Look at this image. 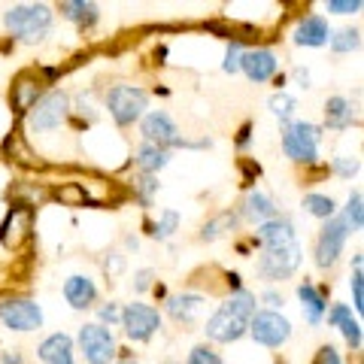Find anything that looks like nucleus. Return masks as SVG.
Here are the masks:
<instances>
[{"instance_id":"1","label":"nucleus","mask_w":364,"mask_h":364,"mask_svg":"<svg viewBox=\"0 0 364 364\" xmlns=\"http://www.w3.org/2000/svg\"><path fill=\"white\" fill-rule=\"evenodd\" d=\"M258 301L252 291H234L219 310H215L210 318H207V337L215 340V343H237L246 331H249V318H252L258 310Z\"/></svg>"},{"instance_id":"2","label":"nucleus","mask_w":364,"mask_h":364,"mask_svg":"<svg viewBox=\"0 0 364 364\" xmlns=\"http://www.w3.org/2000/svg\"><path fill=\"white\" fill-rule=\"evenodd\" d=\"M52 6L46 4H18L6 9V31L21 43H40L52 31Z\"/></svg>"},{"instance_id":"3","label":"nucleus","mask_w":364,"mask_h":364,"mask_svg":"<svg viewBox=\"0 0 364 364\" xmlns=\"http://www.w3.org/2000/svg\"><path fill=\"white\" fill-rule=\"evenodd\" d=\"M318 143H322V128L310 122H291L282 131V152L298 164L318 161Z\"/></svg>"},{"instance_id":"4","label":"nucleus","mask_w":364,"mask_h":364,"mask_svg":"<svg viewBox=\"0 0 364 364\" xmlns=\"http://www.w3.org/2000/svg\"><path fill=\"white\" fill-rule=\"evenodd\" d=\"M146 107H149V95L136 85H112L107 91V109L116 119V124L128 128V124L140 122Z\"/></svg>"},{"instance_id":"5","label":"nucleus","mask_w":364,"mask_h":364,"mask_svg":"<svg viewBox=\"0 0 364 364\" xmlns=\"http://www.w3.org/2000/svg\"><path fill=\"white\" fill-rule=\"evenodd\" d=\"M70 112V95L67 91H46V95L28 109V128L31 131H52L67 119Z\"/></svg>"},{"instance_id":"6","label":"nucleus","mask_w":364,"mask_h":364,"mask_svg":"<svg viewBox=\"0 0 364 364\" xmlns=\"http://www.w3.org/2000/svg\"><path fill=\"white\" fill-rule=\"evenodd\" d=\"M79 349H82L88 364H112L119 355L112 331L104 325H97V322H88V325L79 328Z\"/></svg>"},{"instance_id":"7","label":"nucleus","mask_w":364,"mask_h":364,"mask_svg":"<svg viewBox=\"0 0 364 364\" xmlns=\"http://www.w3.org/2000/svg\"><path fill=\"white\" fill-rule=\"evenodd\" d=\"M249 334L258 346L267 349H279L282 343H289L291 337V322L286 316H279L277 310H261L249 318Z\"/></svg>"},{"instance_id":"8","label":"nucleus","mask_w":364,"mask_h":364,"mask_svg":"<svg viewBox=\"0 0 364 364\" xmlns=\"http://www.w3.org/2000/svg\"><path fill=\"white\" fill-rule=\"evenodd\" d=\"M0 322L9 331L28 334V331L43 328V310H40V304H33L28 298H6V301H0Z\"/></svg>"},{"instance_id":"9","label":"nucleus","mask_w":364,"mask_h":364,"mask_svg":"<svg viewBox=\"0 0 364 364\" xmlns=\"http://www.w3.org/2000/svg\"><path fill=\"white\" fill-rule=\"evenodd\" d=\"M346 237H349V228H346V222L340 219V215L328 219L325 228L318 231V240H316V264L322 267V270L334 267L337 261H340V255H343Z\"/></svg>"},{"instance_id":"10","label":"nucleus","mask_w":364,"mask_h":364,"mask_svg":"<svg viewBox=\"0 0 364 364\" xmlns=\"http://www.w3.org/2000/svg\"><path fill=\"white\" fill-rule=\"evenodd\" d=\"M298 267H301V243H291V246H282V249H264L258 258L261 277L270 279V282L289 279L291 273H298Z\"/></svg>"},{"instance_id":"11","label":"nucleus","mask_w":364,"mask_h":364,"mask_svg":"<svg viewBox=\"0 0 364 364\" xmlns=\"http://www.w3.org/2000/svg\"><path fill=\"white\" fill-rule=\"evenodd\" d=\"M122 328L134 343H146L161 328V313L149 304H128L122 310Z\"/></svg>"},{"instance_id":"12","label":"nucleus","mask_w":364,"mask_h":364,"mask_svg":"<svg viewBox=\"0 0 364 364\" xmlns=\"http://www.w3.org/2000/svg\"><path fill=\"white\" fill-rule=\"evenodd\" d=\"M140 131H143V143H152V146H158V149L170 152L173 146H186V140L179 136V128L164 109H152L149 116L143 119Z\"/></svg>"},{"instance_id":"13","label":"nucleus","mask_w":364,"mask_h":364,"mask_svg":"<svg viewBox=\"0 0 364 364\" xmlns=\"http://www.w3.org/2000/svg\"><path fill=\"white\" fill-rule=\"evenodd\" d=\"M31 231H33V210L28 203H18L6 213L4 225H0V240H4L6 249H18L31 240Z\"/></svg>"},{"instance_id":"14","label":"nucleus","mask_w":364,"mask_h":364,"mask_svg":"<svg viewBox=\"0 0 364 364\" xmlns=\"http://www.w3.org/2000/svg\"><path fill=\"white\" fill-rule=\"evenodd\" d=\"M240 70L246 73L249 82H267V79L277 76L279 61L270 49H249L240 58Z\"/></svg>"},{"instance_id":"15","label":"nucleus","mask_w":364,"mask_h":364,"mask_svg":"<svg viewBox=\"0 0 364 364\" xmlns=\"http://www.w3.org/2000/svg\"><path fill=\"white\" fill-rule=\"evenodd\" d=\"M255 237H258V243L264 249H282V246L298 243V237H294V225L286 219V215H277V219H270V222H261Z\"/></svg>"},{"instance_id":"16","label":"nucleus","mask_w":364,"mask_h":364,"mask_svg":"<svg viewBox=\"0 0 364 364\" xmlns=\"http://www.w3.org/2000/svg\"><path fill=\"white\" fill-rule=\"evenodd\" d=\"M64 298L67 304L73 306V310H91L97 301V286L91 277H82V273H76L64 282Z\"/></svg>"},{"instance_id":"17","label":"nucleus","mask_w":364,"mask_h":364,"mask_svg":"<svg viewBox=\"0 0 364 364\" xmlns=\"http://www.w3.org/2000/svg\"><path fill=\"white\" fill-rule=\"evenodd\" d=\"M328 40H331V28H328V21L322 16H306L298 21V28H294V43L306 46V49H318V46H325Z\"/></svg>"},{"instance_id":"18","label":"nucleus","mask_w":364,"mask_h":364,"mask_svg":"<svg viewBox=\"0 0 364 364\" xmlns=\"http://www.w3.org/2000/svg\"><path fill=\"white\" fill-rule=\"evenodd\" d=\"M73 340L67 334H49L40 343L37 355L43 364H76V355H73Z\"/></svg>"},{"instance_id":"19","label":"nucleus","mask_w":364,"mask_h":364,"mask_svg":"<svg viewBox=\"0 0 364 364\" xmlns=\"http://www.w3.org/2000/svg\"><path fill=\"white\" fill-rule=\"evenodd\" d=\"M328 325H337L340 331H343L346 343L352 349H361V322L352 316V310L346 304H334L331 306V313H328Z\"/></svg>"},{"instance_id":"20","label":"nucleus","mask_w":364,"mask_h":364,"mask_svg":"<svg viewBox=\"0 0 364 364\" xmlns=\"http://www.w3.org/2000/svg\"><path fill=\"white\" fill-rule=\"evenodd\" d=\"M298 301H301V310L306 316V322L310 325L322 322V316L328 313V301L318 294V289L313 286V282H301L298 286Z\"/></svg>"},{"instance_id":"21","label":"nucleus","mask_w":364,"mask_h":364,"mask_svg":"<svg viewBox=\"0 0 364 364\" xmlns=\"http://www.w3.org/2000/svg\"><path fill=\"white\" fill-rule=\"evenodd\" d=\"M43 97V88H40V79L31 76V73H21L13 85V107L18 112H28L37 100Z\"/></svg>"},{"instance_id":"22","label":"nucleus","mask_w":364,"mask_h":364,"mask_svg":"<svg viewBox=\"0 0 364 364\" xmlns=\"http://www.w3.org/2000/svg\"><path fill=\"white\" fill-rule=\"evenodd\" d=\"M203 310V298L200 294H191V291H186V294H173V298H167V313L176 318V322H195L198 318V313Z\"/></svg>"},{"instance_id":"23","label":"nucleus","mask_w":364,"mask_h":364,"mask_svg":"<svg viewBox=\"0 0 364 364\" xmlns=\"http://www.w3.org/2000/svg\"><path fill=\"white\" fill-rule=\"evenodd\" d=\"M243 215L246 219H252V222H270V219H277V203H273L270 195H264V191H252L246 200H243Z\"/></svg>"},{"instance_id":"24","label":"nucleus","mask_w":364,"mask_h":364,"mask_svg":"<svg viewBox=\"0 0 364 364\" xmlns=\"http://www.w3.org/2000/svg\"><path fill=\"white\" fill-rule=\"evenodd\" d=\"M134 161H136V167H140L146 176H155L158 170H164L170 164V152L158 149V146H152V143H143L140 149L134 152Z\"/></svg>"},{"instance_id":"25","label":"nucleus","mask_w":364,"mask_h":364,"mask_svg":"<svg viewBox=\"0 0 364 364\" xmlns=\"http://www.w3.org/2000/svg\"><path fill=\"white\" fill-rule=\"evenodd\" d=\"M352 119H355V112H352V104H349L343 95L328 97V104H325V122H328V128L343 131V128H349V124H352Z\"/></svg>"},{"instance_id":"26","label":"nucleus","mask_w":364,"mask_h":364,"mask_svg":"<svg viewBox=\"0 0 364 364\" xmlns=\"http://www.w3.org/2000/svg\"><path fill=\"white\" fill-rule=\"evenodd\" d=\"M61 16L67 21H73V25L79 28H91L97 21V4H85V0H67V4H61Z\"/></svg>"},{"instance_id":"27","label":"nucleus","mask_w":364,"mask_h":364,"mask_svg":"<svg viewBox=\"0 0 364 364\" xmlns=\"http://www.w3.org/2000/svg\"><path fill=\"white\" fill-rule=\"evenodd\" d=\"M267 107H270V112H273V116H277L282 124H291L294 109H298V100H294L291 95H286V91H277V95L267 100Z\"/></svg>"},{"instance_id":"28","label":"nucleus","mask_w":364,"mask_h":364,"mask_svg":"<svg viewBox=\"0 0 364 364\" xmlns=\"http://www.w3.org/2000/svg\"><path fill=\"white\" fill-rule=\"evenodd\" d=\"M304 210L316 215V219H334V213H337V203L334 198H328V195H306L304 198Z\"/></svg>"},{"instance_id":"29","label":"nucleus","mask_w":364,"mask_h":364,"mask_svg":"<svg viewBox=\"0 0 364 364\" xmlns=\"http://www.w3.org/2000/svg\"><path fill=\"white\" fill-rule=\"evenodd\" d=\"M361 203H364V200H361V191H352L349 200H346V210H343V215H340V219L346 222L349 231H361V225H364Z\"/></svg>"},{"instance_id":"30","label":"nucleus","mask_w":364,"mask_h":364,"mask_svg":"<svg viewBox=\"0 0 364 364\" xmlns=\"http://www.w3.org/2000/svg\"><path fill=\"white\" fill-rule=\"evenodd\" d=\"M328 43H331V49H334L337 55H346V52H355L358 46H361V33L352 31V28H343V31H337Z\"/></svg>"},{"instance_id":"31","label":"nucleus","mask_w":364,"mask_h":364,"mask_svg":"<svg viewBox=\"0 0 364 364\" xmlns=\"http://www.w3.org/2000/svg\"><path fill=\"white\" fill-rule=\"evenodd\" d=\"M176 228H179V213L176 210H164L161 215H158L155 228H152V237L155 240H170V237L176 234Z\"/></svg>"},{"instance_id":"32","label":"nucleus","mask_w":364,"mask_h":364,"mask_svg":"<svg viewBox=\"0 0 364 364\" xmlns=\"http://www.w3.org/2000/svg\"><path fill=\"white\" fill-rule=\"evenodd\" d=\"M234 225H237V215H234V213H222V215H215L213 222L203 225L200 237H203V240H215V237H222L225 231H231Z\"/></svg>"},{"instance_id":"33","label":"nucleus","mask_w":364,"mask_h":364,"mask_svg":"<svg viewBox=\"0 0 364 364\" xmlns=\"http://www.w3.org/2000/svg\"><path fill=\"white\" fill-rule=\"evenodd\" d=\"M361 170V161L358 158H352V155H337L334 158V173H340L343 179H352Z\"/></svg>"},{"instance_id":"34","label":"nucleus","mask_w":364,"mask_h":364,"mask_svg":"<svg viewBox=\"0 0 364 364\" xmlns=\"http://www.w3.org/2000/svg\"><path fill=\"white\" fill-rule=\"evenodd\" d=\"M188 364H225L222 361V355L215 349H210V346H195L188 352Z\"/></svg>"},{"instance_id":"35","label":"nucleus","mask_w":364,"mask_h":364,"mask_svg":"<svg viewBox=\"0 0 364 364\" xmlns=\"http://www.w3.org/2000/svg\"><path fill=\"white\" fill-rule=\"evenodd\" d=\"M58 200H64V203H73V207H79V203H85V188L79 186V182H70V186L58 188Z\"/></svg>"},{"instance_id":"36","label":"nucleus","mask_w":364,"mask_h":364,"mask_svg":"<svg viewBox=\"0 0 364 364\" xmlns=\"http://www.w3.org/2000/svg\"><path fill=\"white\" fill-rule=\"evenodd\" d=\"M158 186H161V182H158L155 176H143L140 182H136V195H140L143 207H149V203H152V195L158 191Z\"/></svg>"},{"instance_id":"37","label":"nucleus","mask_w":364,"mask_h":364,"mask_svg":"<svg viewBox=\"0 0 364 364\" xmlns=\"http://www.w3.org/2000/svg\"><path fill=\"white\" fill-rule=\"evenodd\" d=\"M240 58H243V46L240 43H231V46H228V52H225V73H237V70H240Z\"/></svg>"},{"instance_id":"38","label":"nucleus","mask_w":364,"mask_h":364,"mask_svg":"<svg viewBox=\"0 0 364 364\" xmlns=\"http://www.w3.org/2000/svg\"><path fill=\"white\" fill-rule=\"evenodd\" d=\"M349 289H352V304H355V310H364V273H361V267H355V273H352Z\"/></svg>"},{"instance_id":"39","label":"nucleus","mask_w":364,"mask_h":364,"mask_svg":"<svg viewBox=\"0 0 364 364\" xmlns=\"http://www.w3.org/2000/svg\"><path fill=\"white\" fill-rule=\"evenodd\" d=\"M97 318H100L97 325H104V328H107V322H109V325H119V322H122V306H119V304H104V306L97 310Z\"/></svg>"},{"instance_id":"40","label":"nucleus","mask_w":364,"mask_h":364,"mask_svg":"<svg viewBox=\"0 0 364 364\" xmlns=\"http://www.w3.org/2000/svg\"><path fill=\"white\" fill-rule=\"evenodd\" d=\"M328 13H337V16H349V13H358L361 9V0H328Z\"/></svg>"},{"instance_id":"41","label":"nucleus","mask_w":364,"mask_h":364,"mask_svg":"<svg viewBox=\"0 0 364 364\" xmlns=\"http://www.w3.org/2000/svg\"><path fill=\"white\" fill-rule=\"evenodd\" d=\"M316 364H343V361H340V355H337L334 346H322V349H318Z\"/></svg>"},{"instance_id":"42","label":"nucleus","mask_w":364,"mask_h":364,"mask_svg":"<svg viewBox=\"0 0 364 364\" xmlns=\"http://www.w3.org/2000/svg\"><path fill=\"white\" fill-rule=\"evenodd\" d=\"M122 267H124V258H122L119 252H112V255L104 261V270L112 273V277H116V273H122Z\"/></svg>"},{"instance_id":"43","label":"nucleus","mask_w":364,"mask_h":364,"mask_svg":"<svg viewBox=\"0 0 364 364\" xmlns=\"http://www.w3.org/2000/svg\"><path fill=\"white\" fill-rule=\"evenodd\" d=\"M152 277H155L152 270H140V273L134 277V279H136V282H134V289H136V291H146V289L152 286Z\"/></svg>"},{"instance_id":"44","label":"nucleus","mask_w":364,"mask_h":364,"mask_svg":"<svg viewBox=\"0 0 364 364\" xmlns=\"http://www.w3.org/2000/svg\"><path fill=\"white\" fill-rule=\"evenodd\" d=\"M264 304L270 306V310H277V306H282V294H277V291H264Z\"/></svg>"},{"instance_id":"45","label":"nucleus","mask_w":364,"mask_h":364,"mask_svg":"<svg viewBox=\"0 0 364 364\" xmlns=\"http://www.w3.org/2000/svg\"><path fill=\"white\" fill-rule=\"evenodd\" d=\"M294 79H298L304 88H310V70H304V67H294Z\"/></svg>"},{"instance_id":"46","label":"nucleus","mask_w":364,"mask_h":364,"mask_svg":"<svg viewBox=\"0 0 364 364\" xmlns=\"http://www.w3.org/2000/svg\"><path fill=\"white\" fill-rule=\"evenodd\" d=\"M112 364H136V361H112Z\"/></svg>"},{"instance_id":"47","label":"nucleus","mask_w":364,"mask_h":364,"mask_svg":"<svg viewBox=\"0 0 364 364\" xmlns=\"http://www.w3.org/2000/svg\"><path fill=\"white\" fill-rule=\"evenodd\" d=\"M167 364H173V361H167Z\"/></svg>"}]
</instances>
